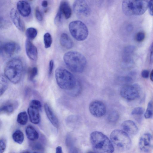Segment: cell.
<instances>
[{"label": "cell", "mask_w": 153, "mask_h": 153, "mask_svg": "<svg viewBox=\"0 0 153 153\" xmlns=\"http://www.w3.org/2000/svg\"><path fill=\"white\" fill-rule=\"evenodd\" d=\"M24 64L18 57L13 58L6 64L4 69L5 76L12 83L16 84L19 82L23 73Z\"/></svg>", "instance_id": "cell-1"}, {"label": "cell", "mask_w": 153, "mask_h": 153, "mask_svg": "<svg viewBox=\"0 0 153 153\" xmlns=\"http://www.w3.org/2000/svg\"><path fill=\"white\" fill-rule=\"evenodd\" d=\"M90 140L94 149L98 153H113V145L108 138L102 133L94 131L90 134Z\"/></svg>", "instance_id": "cell-2"}, {"label": "cell", "mask_w": 153, "mask_h": 153, "mask_svg": "<svg viewBox=\"0 0 153 153\" xmlns=\"http://www.w3.org/2000/svg\"><path fill=\"white\" fill-rule=\"evenodd\" d=\"M65 63L71 71L80 73L84 69L87 63L85 57L76 51H69L65 53L63 57Z\"/></svg>", "instance_id": "cell-3"}, {"label": "cell", "mask_w": 153, "mask_h": 153, "mask_svg": "<svg viewBox=\"0 0 153 153\" xmlns=\"http://www.w3.org/2000/svg\"><path fill=\"white\" fill-rule=\"evenodd\" d=\"M149 1H123L122 8L124 13L127 16H139L144 14L148 8Z\"/></svg>", "instance_id": "cell-4"}, {"label": "cell", "mask_w": 153, "mask_h": 153, "mask_svg": "<svg viewBox=\"0 0 153 153\" xmlns=\"http://www.w3.org/2000/svg\"><path fill=\"white\" fill-rule=\"evenodd\" d=\"M55 76L57 84L62 89L71 91L76 85L77 82L74 75L65 68H57Z\"/></svg>", "instance_id": "cell-5"}, {"label": "cell", "mask_w": 153, "mask_h": 153, "mask_svg": "<svg viewBox=\"0 0 153 153\" xmlns=\"http://www.w3.org/2000/svg\"><path fill=\"white\" fill-rule=\"evenodd\" d=\"M110 138L113 145L120 150H127L131 146V140L128 134L124 131L114 130L111 133Z\"/></svg>", "instance_id": "cell-6"}, {"label": "cell", "mask_w": 153, "mask_h": 153, "mask_svg": "<svg viewBox=\"0 0 153 153\" xmlns=\"http://www.w3.org/2000/svg\"><path fill=\"white\" fill-rule=\"evenodd\" d=\"M69 29L71 35L77 40L83 41L88 36V30L87 27L80 21H74L70 22Z\"/></svg>", "instance_id": "cell-7"}, {"label": "cell", "mask_w": 153, "mask_h": 153, "mask_svg": "<svg viewBox=\"0 0 153 153\" xmlns=\"http://www.w3.org/2000/svg\"><path fill=\"white\" fill-rule=\"evenodd\" d=\"M20 50L18 44L14 42H8L1 45L0 53L2 57L9 58L18 53Z\"/></svg>", "instance_id": "cell-8"}, {"label": "cell", "mask_w": 153, "mask_h": 153, "mask_svg": "<svg viewBox=\"0 0 153 153\" xmlns=\"http://www.w3.org/2000/svg\"><path fill=\"white\" fill-rule=\"evenodd\" d=\"M140 93V88L137 85L124 86L120 91L121 97L128 100H132L137 99L139 97Z\"/></svg>", "instance_id": "cell-9"}, {"label": "cell", "mask_w": 153, "mask_h": 153, "mask_svg": "<svg viewBox=\"0 0 153 153\" xmlns=\"http://www.w3.org/2000/svg\"><path fill=\"white\" fill-rule=\"evenodd\" d=\"M73 8L75 13L80 18L87 17L91 13L90 7L84 0L75 1L73 4Z\"/></svg>", "instance_id": "cell-10"}, {"label": "cell", "mask_w": 153, "mask_h": 153, "mask_svg": "<svg viewBox=\"0 0 153 153\" xmlns=\"http://www.w3.org/2000/svg\"><path fill=\"white\" fill-rule=\"evenodd\" d=\"M89 110L94 116L100 117L104 116L106 113V107L102 102L96 100L91 102L89 105Z\"/></svg>", "instance_id": "cell-11"}, {"label": "cell", "mask_w": 153, "mask_h": 153, "mask_svg": "<svg viewBox=\"0 0 153 153\" xmlns=\"http://www.w3.org/2000/svg\"><path fill=\"white\" fill-rule=\"evenodd\" d=\"M139 146L144 152H150L153 148V137L152 135L149 133L142 135L139 140Z\"/></svg>", "instance_id": "cell-12"}, {"label": "cell", "mask_w": 153, "mask_h": 153, "mask_svg": "<svg viewBox=\"0 0 153 153\" xmlns=\"http://www.w3.org/2000/svg\"><path fill=\"white\" fill-rule=\"evenodd\" d=\"M10 16L13 23L18 29L22 32L24 31L25 30L24 23L15 9L11 10Z\"/></svg>", "instance_id": "cell-13"}, {"label": "cell", "mask_w": 153, "mask_h": 153, "mask_svg": "<svg viewBox=\"0 0 153 153\" xmlns=\"http://www.w3.org/2000/svg\"><path fill=\"white\" fill-rule=\"evenodd\" d=\"M25 46L26 53L28 58L33 61H36L38 58V53L36 46L28 39L25 41Z\"/></svg>", "instance_id": "cell-14"}, {"label": "cell", "mask_w": 153, "mask_h": 153, "mask_svg": "<svg viewBox=\"0 0 153 153\" xmlns=\"http://www.w3.org/2000/svg\"><path fill=\"white\" fill-rule=\"evenodd\" d=\"M18 10L23 16H29L31 12V7L29 4L25 1H19L16 4Z\"/></svg>", "instance_id": "cell-15"}, {"label": "cell", "mask_w": 153, "mask_h": 153, "mask_svg": "<svg viewBox=\"0 0 153 153\" xmlns=\"http://www.w3.org/2000/svg\"><path fill=\"white\" fill-rule=\"evenodd\" d=\"M18 106V102L15 100H10L6 102L0 106L1 113L10 114L12 113Z\"/></svg>", "instance_id": "cell-16"}, {"label": "cell", "mask_w": 153, "mask_h": 153, "mask_svg": "<svg viewBox=\"0 0 153 153\" xmlns=\"http://www.w3.org/2000/svg\"><path fill=\"white\" fill-rule=\"evenodd\" d=\"M39 109L37 108L30 105L27 109V113L30 120L33 123L37 124L40 121Z\"/></svg>", "instance_id": "cell-17"}, {"label": "cell", "mask_w": 153, "mask_h": 153, "mask_svg": "<svg viewBox=\"0 0 153 153\" xmlns=\"http://www.w3.org/2000/svg\"><path fill=\"white\" fill-rule=\"evenodd\" d=\"M44 108L46 114L50 122L54 127L58 128L59 126V120L50 106L48 104L45 103Z\"/></svg>", "instance_id": "cell-18"}, {"label": "cell", "mask_w": 153, "mask_h": 153, "mask_svg": "<svg viewBox=\"0 0 153 153\" xmlns=\"http://www.w3.org/2000/svg\"><path fill=\"white\" fill-rule=\"evenodd\" d=\"M122 127L124 131L127 133L134 135L137 133L138 128L132 120H128L124 121L122 124Z\"/></svg>", "instance_id": "cell-19"}, {"label": "cell", "mask_w": 153, "mask_h": 153, "mask_svg": "<svg viewBox=\"0 0 153 153\" xmlns=\"http://www.w3.org/2000/svg\"><path fill=\"white\" fill-rule=\"evenodd\" d=\"M59 10L65 19H68L71 17L72 10L70 4L67 1H62L60 3Z\"/></svg>", "instance_id": "cell-20"}, {"label": "cell", "mask_w": 153, "mask_h": 153, "mask_svg": "<svg viewBox=\"0 0 153 153\" xmlns=\"http://www.w3.org/2000/svg\"><path fill=\"white\" fill-rule=\"evenodd\" d=\"M60 43L63 47L70 49L73 46V43L68 35L65 33H62L60 38Z\"/></svg>", "instance_id": "cell-21"}, {"label": "cell", "mask_w": 153, "mask_h": 153, "mask_svg": "<svg viewBox=\"0 0 153 153\" xmlns=\"http://www.w3.org/2000/svg\"><path fill=\"white\" fill-rule=\"evenodd\" d=\"M25 134L27 138L31 141L36 140L39 137V134L37 131L31 125H29L26 128Z\"/></svg>", "instance_id": "cell-22"}, {"label": "cell", "mask_w": 153, "mask_h": 153, "mask_svg": "<svg viewBox=\"0 0 153 153\" xmlns=\"http://www.w3.org/2000/svg\"><path fill=\"white\" fill-rule=\"evenodd\" d=\"M7 79L5 75H1L0 76V96L2 95L7 89L8 83Z\"/></svg>", "instance_id": "cell-23"}, {"label": "cell", "mask_w": 153, "mask_h": 153, "mask_svg": "<svg viewBox=\"0 0 153 153\" xmlns=\"http://www.w3.org/2000/svg\"><path fill=\"white\" fill-rule=\"evenodd\" d=\"M12 138L16 143L21 144L24 140V135L23 133L19 130H16L13 134Z\"/></svg>", "instance_id": "cell-24"}, {"label": "cell", "mask_w": 153, "mask_h": 153, "mask_svg": "<svg viewBox=\"0 0 153 153\" xmlns=\"http://www.w3.org/2000/svg\"><path fill=\"white\" fill-rule=\"evenodd\" d=\"M28 116L25 111H22L18 114L17 121L20 124L22 125H25L28 121Z\"/></svg>", "instance_id": "cell-25"}, {"label": "cell", "mask_w": 153, "mask_h": 153, "mask_svg": "<svg viewBox=\"0 0 153 153\" xmlns=\"http://www.w3.org/2000/svg\"><path fill=\"white\" fill-rule=\"evenodd\" d=\"M38 31L37 29L34 27L27 28L25 32V34L28 39L30 40L34 39L37 35Z\"/></svg>", "instance_id": "cell-26"}, {"label": "cell", "mask_w": 153, "mask_h": 153, "mask_svg": "<svg viewBox=\"0 0 153 153\" xmlns=\"http://www.w3.org/2000/svg\"><path fill=\"white\" fill-rule=\"evenodd\" d=\"M43 41L45 48H48L51 46L52 42V38L49 33L47 32L44 34Z\"/></svg>", "instance_id": "cell-27"}, {"label": "cell", "mask_w": 153, "mask_h": 153, "mask_svg": "<svg viewBox=\"0 0 153 153\" xmlns=\"http://www.w3.org/2000/svg\"><path fill=\"white\" fill-rule=\"evenodd\" d=\"M153 116V105L151 101L149 102L146 110L144 114V117L146 119L152 118Z\"/></svg>", "instance_id": "cell-28"}, {"label": "cell", "mask_w": 153, "mask_h": 153, "mask_svg": "<svg viewBox=\"0 0 153 153\" xmlns=\"http://www.w3.org/2000/svg\"><path fill=\"white\" fill-rule=\"evenodd\" d=\"M119 118V113L116 111H111L109 114L108 118V121L111 123H115L118 120Z\"/></svg>", "instance_id": "cell-29"}, {"label": "cell", "mask_w": 153, "mask_h": 153, "mask_svg": "<svg viewBox=\"0 0 153 153\" xmlns=\"http://www.w3.org/2000/svg\"><path fill=\"white\" fill-rule=\"evenodd\" d=\"M38 74V69L36 67L31 68L28 72V78L30 81H32Z\"/></svg>", "instance_id": "cell-30"}, {"label": "cell", "mask_w": 153, "mask_h": 153, "mask_svg": "<svg viewBox=\"0 0 153 153\" xmlns=\"http://www.w3.org/2000/svg\"><path fill=\"white\" fill-rule=\"evenodd\" d=\"M144 110L143 108L140 107H138L134 108L132 110L131 114L134 116L142 115L143 114Z\"/></svg>", "instance_id": "cell-31"}, {"label": "cell", "mask_w": 153, "mask_h": 153, "mask_svg": "<svg viewBox=\"0 0 153 153\" xmlns=\"http://www.w3.org/2000/svg\"><path fill=\"white\" fill-rule=\"evenodd\" d=\"M63 15L61 11L58 10L55 17L54 23L56 25H59L61 22Z\"/></svg>", "instance_id": "cell-32"}, {"label": "cell", "mask_w": 153, "mask_h": 153, "mask_svg": "<svg viewBox=\"0 0 153 153\" xmlns=\"http://www.w3.org/2000/svg\"><path fill=\"white\" fill-rule=\"evenodd\" d=\"M30 105H31L38 108L39 110H41L42 105L40 101L36 100H32L30 103Z\"/></svg>", "instance_id": "cell-33"}, {"label": "cell", "mask_w": 153, "mask_h": 153, "mask_svg": "<svg viewBox=\"0 0 153 153\" xmlns=\"http://www.w3.org/2000/svg\"><path fill=\"white\" fill-rule=\"evenodd\" d=\"M35 15L36 19L39 21H41L42 20L43 16L38 7H36L35 9Z\"/></svg>", "instance_id": "cell-34"}, {"label": "cell", "mask_w": 153, "mask_h": 153, "mask_svg": "<svg viewBox=\"0 0 153 153\" xmlns=\"http://www.w3.org/2000/svg\"><path fill=\"white\" fill-rule=\"evenodd\" d=\"M10 23L6 20L4 19L3 18L1 17L0 19V28H5L7 27L10 26Z\"/></svg>", "instance_id": "cell-35"}, {"label": "cell", "mask_w": 153, "mask_h": 153, "mask_svg": "<svg viewBox=\"0 0 153 153\" xmlns=\"http://www.w3.org/2000/svg\"><path fill=\"white\" fill-rule=\"evenodd\" d=\"M145 37V34L142 32H139L136 35V39L137 41L139 42H141L144 40Z\"/></svg>", "instance_id": "cell-36"}, {"label": "cell", "mask_w": 153, "mask_h": 153, "mask_svg": "<svg viewBox=\"0 0 153 153\" xmlns=\"http://www.w3.org/2000/svg\"><path fill=\"white\" fill-rule=\"evenodd\" d=\"M6 147V143L4 140L3 139L0 140V153H3L5 150Z\"/></svg>", "instance_id": "cell-37"}, {"label": "cell", "mask_w": 153, "mask_h": 153, "mask_svg": "<svg viewBox=\"0 0 153 153\" xmlns=\"http://www.w3.org/2000/svg\"><path fill=\"white\" fill-rule=\"evenodd\" d=\"M54 66V61L53 60H51L49 64L48 73L49 75H51L53 72Z\"/></svg>", "instance_id": "cell-38"}, {"label": "cell", "mask_w": 153, "mask_h": 153, "mask_svg": "<svg viewBox=\"0 0 153 153\" xmlns=\"http://www.w3.org/2000/svg\"><path fill=\"white\" fill-rule=\"evenodd\" d=\"M148 8L150 14L153 16V0L149 1Z\"/></svg>", "instance_id": "cell-39"}, {"label": "cell", "mask_w": 153, "mask_h": 153, "mask_svg": "<svg viewBox=\"0 0 153 153\" xmlns=\"http://www.w3.org/2000/svg\"><path fill=\"white\" fill-rule=\"evenodd\" d=\"M149 71L146 70H144L141 72L142 76L144 78H147L149 76Z\"/></svg>", "instance_id": "cell-40"}, {"label": "cell", "mask_w": 153, "mask_h": 153, "mask_svg": "<svg viewBox=\"0 0 153 153\" xmlns=\"http://www.w3.org/2000/svg\"><path fill=\"white\" fill-rule=\"evenodd\" d=\"M150 61L151 63L153 62V42L152 43L150 48Z\"/></svg>", "instance_id": "cell-41"}, {"label": "cell", "mask_w": 153, "mask_h": 153, "mask_svg": "<svg viewBox=\"0 0 153 153\" xmlns=\"http://www.w3.org/2000/svg\"><path fill=\"white\" fill-rule=\"evenodd\" d=\"M68 153H80L79 150L75 147H73L70 149Z\"/></svg>", "instance_id": "cell-42"}, {"label": "cell", "mask_w": 153, "mask_h": 153, "mask_svg": "<svg viewBox=\"0 0 153 153\" xmlns=\"http://www.w3.org/2000/svg\"><path fill=\"white\" fill-rule=\"evenodd\" d=\"M56 153H63L62 148L61 146H58L56 148Z\"/></svg>", "instance_id": "cell-43"}, {"label": "cell", "mask_w": 153, "mask_h": 153, "mask_svg": "<svg viewBox=\"0 0 153 153\" xmlns=\"http://www.w3.org/2000/svg\"><path fill=\"white\" fill-rule=\"evenodd\" d=\"M42 6L44 7H47L48 5V2L47 1L43 0L42 1Z\"/></svg>", "instance_id": "cell-44"}, {"label": "cell", "mask_w": 153, "mask_h": 153, "mask_svg": "<svg viewBox=\"0 0 153 153\" xmlns=\"http://www.w3.org/2000/svg\"><path fill=\"white\" fill-rule=\"evenodd\" d=\"M150 77V80L153 82V69L152 70L151 72Z\"/></svg>", "instance_id": "cell-45"}, {"label": "cell", "mask_w": 153, "mask_h": 153, "mask_svg": "<svg viewBox=\"0 0 153 153\" xmlns=\"http://www.w3.org/2000/svg\"><path fill=\"white\" fill-rule=\"evenodd\" d=\"M22 153H30V152L28 151H25L23 152Z\"/></svg>", "instance_id": "cell-46"}, {"label": "cell", "mask_w": 153, "mask_h": 153, "mask_svg": "<svg viewBox=\"0 0 153 153\" xmlns=\"http://www.w3.org/2000/svg\"><path fill=\"white\" fill-rule=\"evenodd\" d=\"M87 153H96L95 152H92V151H90V152H88Z\"/></svg>", "instance_id": "cell-47"}, {"label": "cell", "mask_w": 153, "mask_h": 153, "mask_svg": "<svg viewBox=\"0 0 153 153\" xmlns=\"http://www.w3.org/2000/svg\"><path fill=\"white\" fill-rule=\"evenodd\" d=\"M36 153V152H34V153Z\"/></svg>", "instance_id": "cell-48"}]
</instances>
